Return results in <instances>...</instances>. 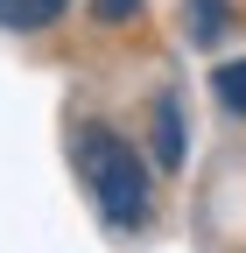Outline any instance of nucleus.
Returning <instances> with one entry per match:
<instances>
[{"label": "nucleus", "mask_w": 246, "mask_h": 253, "mask_svg": "<svg viewBox=\"0 0 246 253\" xmlns=\"http://www.w3.org/2000/svg\"><path fill=\"white\" fill-rule=\"evenodd\" d=\"M71 169L84 183V197L99 204L106 225H148V211H155V190H148V162L127 134H113V126L84 120L71 126Z\"/></svg>", "instance_id": "f257e3e1"}, {"label": "nucleus", "mask_w": 246, "mask_h": 253, "mask_svg": "<svg viewBox=\"0 0 246 253\" xmlns=\"http://www.w3.org/2000/svg\"><path fill=\"white\" fill-rule=\"evenodd\" d=\"M183 148H190V141H183V99L162 91V99H155V162L162 169H183Z\"/></svg>", "instance_id": "f03ea898"}, {"label": "nucleus", "mask_w": 246, "mask_h": 253, "mask_svg": "<svg viewBox=\"0 0 246 253\" xmlns=\"http://www.w3.org/2000/svg\"><path fill=\"white\" fill-rule=\"evenodd\" d=\"M64 7H71V0H0V28H14V36H36V28H49Z\"/></svg>", "instance_id": "7ed1b4c3"}, {"label": "nucleus", "mask_w": 246, "mask_h": 253, "mask_svg": "<svg viewBox=\"0 0 246 253\" xmlns=\"http://www.w3.org/2000/svg\"><path fill=\"white\" fill-rule=\"evenodd\" d=\"M211 91H218V106H225V113L246 120V56H239V63H218V71H211Z\"/></svg>", "instance_id": "20e7f679"}, {"label": "nucleus", "mask_w": 246, "mask_h": 253, "mask_svg": "<svg viewBox=\"0 0 246 253\" xmlns=\"http://www.w3.org/2000/svg\"><path fill=\"white\" fill-rule=\"evenodd\" d=\"M225 36V0H190V42H218Z\"/></svg>", "instance_id": "39448f33"}, {"label": "nucleus", "mask_w": 246, "mask_h": 253, "mask_svg": "<svg viewBox=\"0 0 246 253\" xmlns=\"http://www.w3.org/2000/svg\"><path fill=\"white\" fill-rule=\"evenodd\" d=\"M99 7V21H120V14H141V0H91Z\"/></svg>", "instance_id": "423d86ee"}]
</instances>
